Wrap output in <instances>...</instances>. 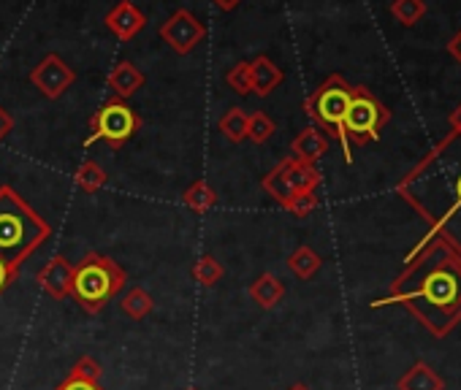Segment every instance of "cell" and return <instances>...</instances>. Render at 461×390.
Listing matches in <instances>:
<instances>
[{"instance_id": "6da1fadb", "label": "cell", "mask_w": 461, "mask_h": 390, "mask_svg": "<svg viewBox=\"0 0 461 390\" xmlns=\"http://www.w3.org/2000/svg\"><path fill=\"white\" fill-rule=\"evenodd\" d=\"M369 306H404L431 336H447L461 325V255L442 239L423 236L391 290Z\"/></svg>"}, {"instance_id": "7a4b0ae2", "label": "cell", "mask_w": 461, "mask_h": 390, "mask_svg": "<svg viewBox=\"0 0 461 390\" xmlns=\"http://www.w3.org/2000/svg\"><path fill=\"white\" fill-rule=\"evenodd\" d=\"M399 195L426 220L429 236L461 255V133L447 136L399 182Z\"/></svg>"}, {"instance_id": "3957f363", "label": "cell", "mask_w": 461, "mask_h": 390, "mask_svg": "<svg viewBox=\"0 0 461 390\" xmlns=\"http://www.w3.org/2000/svg\"><path fill=\"white\" fill-rule=\"evenodd\" d=\"M50 223L14 187H0V261L20 271V266L50 239Z\"/></svg>"}, {"instance_id": "277c9868", "label": "cell", "mask_w": 461, "mask_h": 390, "mask_svg": "<svg viewBox=\"0 0 461 390\" xmlns=\"http://www.w3.org/2000/svg\"><path fill=\"white\" fill-rule=\"evenodd\" d=\"M125 285L128 274L117 261L101 253H87L74 266L71 296L87 315H98L106 309V304H112V298H117L125 290Z\"/></svg>"}, {"instance_id": "5b68a950", "label": "cell", "mask_w": 461, "mask_h": 390, "mask_svg": "<svg viewBox=\"0 0 461 390\" xmlns=\"http://www.w3.org/2000/svg\"><path fill=\"white\" fill-rule=\"evenodd\" d=\"M350 95H353V87L339 76V74H331L307 101H304V111L312 117L315 128L326 130L329 138H337L342 144V152H345V163H353V152H350V144H348V136H345V111L350 106Z\"/></svg>"}, {"instance_id": "8992f818", "label": "cell", "mask_w": 461, "mask_h": 390, "mask_svg": "<svg viewBox=\"0 0 461 390\" xmlns=\"http://www.w3.org/2000/svg\"><path fill=\"white\" fill-rule=\"evenodd\" d=\"M141 128V117L133 111V106L122 98H109L93 117H90V133L85 138V146L104 141L112 149H122Z\"/></svg>"}, {"instance_id": "52a82bcc", "label": "cell", "mask_w": 461, "mask_h": 390, "mask_svg": "<svg viewBox=\"0 0 461 390\" xmlns=\"http://www.w3.org/2000/svg\"><path fill=\"white\" fill-rule=\"evenodd\" d=\"M388 120H391V111L366 87H353L350 106L345 111V125H342L348 144L364 146L369 141H377Z\"/></svg>"}, {"instance_id": "ba28073f", "label": "cell", "mask_w": 461, "mask_h": 390, "mask_svg": "<svg viewBox=\"0 0 461 390\" xmlns=\"http://www.w3.org/2000/svg\"><path fill=\"white\" fill-rule=\"evenodd\" d=\"M264 190L272 195V199L285 207L296 192H310V190H318L321 184V171L315 163H304V160H296L294 155L283 157L267 176H264Z\"/></svg>"}, {"instance_id": "9c48e42d", "label": "cell", "mask_w": 461, "mask_h": 390, "mask_svg": "<svg viewBox=\"0 0 461 390\" xmlns=\"http://www.w3.org/2000/svg\"><path fill=\"white\" fill-rule=\"evenodd\" d=\"M160 39H163L176 55H190V52L206 39V28H203V22H198L187 9H179L176 14H171V17L160 25Z\"/></svg>"}, {"instance_id": "30bf717a", "label": "cell", "mask_w": 461, "mask_h": 390, "mask_svg": "<svg viewBox=\"0 0 461 390\" xmlns=\"http://www.w3.org/2000/svg\"><path fill=\"white\" fill-rule=\"evenodd\" d=\"M31 82H33V87H36L44 98L58 101L68 87H74L77 74H74V68H71L60 55H47V58L31 71Z\"/></svg>"}, {"instance_id": "8fae6325", "label": "cell", "mask_w": 461, "mask_h": 390, "mask_svg": "<svg viewBox=\"0 0 461 390\" xmlns=\"http://www.w3.org/2000/svg\"><path fill=\"white\" fill-rule=\"evenodd\" d=\"M71 277H74V266L63 258V255H55L52 261H47V266L36 274V282L39 288L55 298V301H63L71 296Z\"/></svg>"}, {"instance_id": "7c38bea8", "label": "cell", "mask_w": 461, "mask_h": 390, "mask_svg": "<svg viewBox=\"0 0 461 390\" xmlns=\"http://www.w3.org/2000/svg\"><path fill=\"white\" fill-rule=\"evenodd\" d=\"M104 22L120 41H131L133 36H139L147 28V17L141 14L139 6L131 4V0H120V4L106 14Z\"/></svg>"}, {"instance_id": "4fadbf2b", "label": "cell", "mask_w": 461, "mask_h": 390, "mask_svg": "<svg viewBox=\"0 0 461 390\" xmlns=\"http://www.w3.org/2000/svg\"><path fill=\"white\" fill-rule=\"evenodd\" d=\"M326 152H329V136L315 125L304 128L291 144V155L296 160H304V163H318Z\"/></svg>"}, {"instance_id": "5bb4252c", "label": "cell", "mask_w": 461, "mask_h": 390, "mask_svg": "<svg viewBox=\"0 0 461 390\" xmlns=\"http://www.w3.org/2000/svg\"><path fill=\"white\" fill-rule=\"evenodd\" d=\"M141 87H144V74L133 63H128V60H122L120 66H114V71L109 74V90L114 93V98L128 101Z\"/></svg>"}, {"instance_id": "9a60e30c", "label": "cell", "mask_w": 461, "mask_h": 390, "mask_svg": "<svg viewBox=\"0 0 461 390\" xmlns=\"http://www.w3.org/2000/svg\"><path fill=\"white\" fill-rule=\"evenodd\" d=\"M250 79H253V93H256L258 98H267V95H272V93L280 87L283 71H280L267 55H258V58L250 63Z\"/></svg>"}, {"instance_id": "2e32d148", "label": "cell", "mask_w": 461, "mask_h": 390, "mask_svg": "<svg viewBox=\"0 0 461 390\" xmlns=\"http://www.w3.org/2000/svg\"><path fill=\"white\" fill-rule=\"evenodd\" d=\"M396 390H445V379L423 360H418L412 368H407L399 382Z\"/></svg>"}, {"instance_id": "e0dca14e", "label": "cell", "mask_w": 461, "mask_h": 390, "mask_svg": "<svg viewBox=\"0 0 461 390\" xmlns=\"http://www.w3.org/2000/svg\"><path fill=\"white\" fill-rule=\"evenodd\" d=\"M250 298L261 306V309H275L283 298H285V285L275 277V274H261L253 285H250Z\"/></svg>"}, {"instance_id": "ac0fdd59", "label": "cell", "mask_w": 461, "mask_h": 390, "mask_svg": "<svg viewBox=\"0 0 461 390\" xmlns=\"http://www.w3.org/2000/svg\"><path fill=\"white\" fill-rule=\"evenodd\" d=\"M182 204H185L190 212H195V215H206V212L214 209V204H217V192L209 187V182L198 179V182H193V184L182 192Z\"/></svg>"}, {"instance_id": "d6986e66", "label": "cell", "mask_w": 461, "mask_h": 390, "mask_svg": "<svg viewBox=\"0 0 461 390\" xmlns=\"http://www.w3.org/2000/svg\"><path fill=\"white\" fill-rule=\"evenodd\" d=\"M321 266H323V258H321L312 247H307V244L296 247V250L291 253V258H288V269H291L299 279H312V277L321 271Z\"/></svg>"}, {"instance_id": "ffe728a7", "label": "cell", "mask_w": 461, "mask_h": 390, "mask_svg": "<svg viewBox=\"0 0 461 390\" xmlns=\"http://www.w3.org/2000/svg\"><path fill=\"white\" fill-rule=\"evenodd\" d=\"M74 182H77V187H79L82 192H90V195H93V192H98V190L106 187L109 176H106V171H104L95 160H85V163L77 168Z\"/></svg>"}, {"instance_id": "44dd1931", "label": "cell", "mask_w": 461, "mask_h": 390, "mask_svg": "<svg viewBox=\"0 0 461 390\" xmlns=\"http://www.w3.org/2000/svg\"><path fill=\"white\" fill-rule=\"evenodd\" d=\"M122 312L131 317V320H144L152 309H155V298L144 290V288H131L122 301H120Z\"/></svg>"}, {"instance_id": "7402d4cb", "label": "cell", "mask_w": 461, "mask_h": 390, "mask_svg": "<svg viewBox=\"0 0 461 390\" xmlns=\"http://www.w3.org/2000/svg\"><path fill=\"white\" fill-rule=\"evenodd\" d=\"M222 274H225V269H222V263H220L214 255H201V258L193 263V269H190V277H193L201 288H214V285L222 279Z\"/></svg>"}, {"instance_id": "603a6c76", "label": "cell", "mask_w": 461, "mask_h": 390, "mask_svg": "<svg viewBox=\"0 0 461 390\" xmlns=\"http://www.w3.org/2000/svg\"><path fill=\"white\" fill-rule=\"evenodd\" d=\"M217 128L222 130V136H225L228 141H234V144L245 141V138H248V111H242V109H228V111L220 117Z\"/></svg>"}, {"instance_id": "cb8c5ba5", "label": "cell", "mask_w": 461, "mask_h": 390, "mask_svg": "<svg viewBox=\"0 0 461 390\" xmlns=\"http://www.w3.org/2000/svg\"><path fill=\"white\" fill-rule=\"evenodd\" d=\"M391 14L404 28H412L426 14V4H423V0H393V4H391Z\"/></svg>"}, {"instance_id": "d4e9b609", "label": "cell", "mask_w": 461, "mask_h": 390, "mask_svg": "<svg viewBox=\"0 0 461 390\" xmlns=\"http://www.w3.org/2000/svg\"><path fill=\"white\" fill-rule=\"evenodd\" d=\"M275 130H277V125H275V120H272L269 114H264V111L248 114V138H250L253 144L269 141V138L275 136Z\"/></svg>"}, {"instance_id": "484cf974", "label": "cell", "mask_w": 461, "mask_h": 390, "mask_svg": "<svg viewBox=\"0 0 461 390\" xmlns=\"http://www.w3.org/2000/svg\"><path fill=\"white\" fill-rule=\"evenodd\" d=\"M228 87L234 90L237 95H250L253 93V79H250V63H237L225 74Z\"/></svg>"}, {"instance_id": "4316f807", "label": "cell", "mask_w": 461, "mask_h": 390, "mask_svg": "<svg viewBox=\"0 0 461 390\" xmlns=\"http://www.w3.org/2000/svg\"><path fill=\"white\" fill-rule=\"evenodd\" d=\"M318 190H310V192H296L294 199L285 204V209L294 215V217H307L318 209Z\"/></svg>"}, {"instance_id": "83f0119b", "label": "cell", "mask_w": 461, "mask_h": 390, "mask_svg": "<svg viewBox=\"0 0 461 390\" xmlns=\"http://www.w3.org/2000/svg\"><path fill=\"white\" fill-rule=\"evenodd\" d=\"M101 363L95 360V358H90V355H82L77 363H74V368H71V374L68 377H77V379H90V382H98L101 379Z\"/></svg>"}, {"instance_id": "f1b7e54d", "label": "cell", "mask_w": 461, "mask_h": 390, "mask_svg": "<svg viewBox=\"0 0 461 390\" xmlns=\"http://www.w3.org/2000/svg\"><path fill=\"white\" fill-rule=\"evenodd\" d=\"M55 390H106L101 387V382H90V379H77V377H66Z\"/></svg>"}, {"instance_id": "f546056e", "label": "cell", "mask_w": 461, "mask_h": 390, "mask_svg": "<svg viewBox=\"0 0 461 390\" xmlns=\"http://www.w3.org/2000/svg\"><path fill=\"white\" fill-rule=\"evenodd\" d=\"M14 279H17V271H14L12 266H6L4 261H0V296H4V293L12 288Z\"/></svg>"}, {"instance_id": "4dcf8cb0", "label": "cell", "mask_w": 461, "mask_h": 390, "mask_svg": "<svg viewBox=\"0 0 461 390\" xmlns=\"http://www.w3.org/2000/svg\"><path fill=\"white\" fill-rule=\"evenodd\" d=\"M12 130H14V117L0 106V141H4Z\"/></svg>"}, {"instance_id": "1f68e13d", "label": "cell", "mask_w": 461, "mask_h": 390, "mask_svg": "<svg viewBox=\"0 0 461 390\" xmlns=\"http://www.w3.org/2000/svg\"><path fill=\"white\" fill-rule=\"evenodd\" d=\"M447 52H450V55H453L458 63H461V31H458V33L450 39V44H447Z\"/></svg>"}, {"instance_id": "d6a6232c", "label": "cell", "mask_w": 461, "mask_h": 390, "mask_svg": "<svg viewBox=\"0 0 461 390\" xmlns=\"http://www.w3.org/2000/svg\"><path fill=\"white\" fill-rule=\"evenodd\" d=\"M240 4H242V0H214V6L220 12H230V9H237Z\"/></svg>"}, {"instance_id": "836d02e7", "label": "cell", "mask_w": 461, "mask_h": 390, "mask_svg": "<svg viewBox=\"0 0 461 390\" xmlns=\"http://www.w3.org/2000/svg\"><path fill=\"white\" fill-rule=\"evenodd\" d=\"M450 130H458V133H461V106H458L456 114L450 117Z\"/></svg>"}, {"instance_id": "e575fe53", "label": "cell", "mask_w": 461, "mask_h": 390, "mask_svg": "<svg viewBox=\"0 0 461 390\" xmlns=\"http://www.w3.org/2000/svg\"><path fill=\"white\" fill-rule=\"evenodd\" d=\"M288 390H310L307 385H294V387H288Z\"/></svg>"}, {"instance_id": "d590c367", "label": "cell", "mask_w": 461, "mask_h": 390, "mask_svg": "<svg viewBox=\"0 0 461 390\" xmlns=\"http://www.w3.org/2000/svg\"><path fill=\"white\" fill-rule=\"evenodd\" d=\"M185 390H198V387H185Z\"/></svg>"}]
</instances>
